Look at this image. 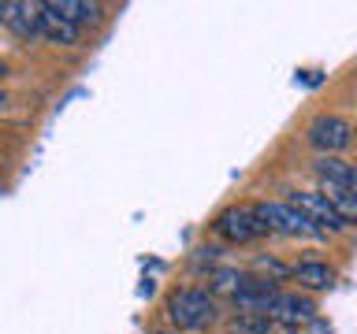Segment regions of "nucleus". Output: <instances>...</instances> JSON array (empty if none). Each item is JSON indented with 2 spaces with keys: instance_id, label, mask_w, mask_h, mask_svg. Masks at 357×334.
Wrapping results in <instances>:
<instances>
[{
  "instance_id": "1",
  "label": "nucleus",
  "mask_w": 357,
  "mask_h": 334,
  "mask_svg": "<svg viewBox=\"0 0 357 334\" xmlns=\"http://www.w3.org/2000/svg\"><path fill=\"white\" fill-rule=\"evenodd\" d=\"M167 319L175 331H205L216 319V301L205 289H178L167 297Z\"/></svg>"
},
{
  "instance_id": "2",
  "label": "nucleus",
  "mask_w": 357,
  "mask_h": 334,
  "mask_svg": "<svg viewBox=\"0 0 357 334\" xmlns=\"http://www.w3.org/2000/svg\"><path fill=\"white\" fill-rule=\"evenodd\" d=\"M253 212H257V219L264 223L268 234H287V238H320L324 234L320 227H312L290 200H261V205H253Z\"/></svg>"
},
{
  "instance_id": "3",
  "label": "nucleus",
  "mask_w": 357,
  "mask_h": 334,
  "mask_svg": "<svg viewBox=\"0 0 357 334\" xmlns=\"http://www.w3.org/2000/svg\"><path fill=\"white\" fill-rule=\"evenodd\" d=\"M305 141L320 156H335V152H342L346 145L354 141V127L342 116H317L309 122V130H305Z\"/></svg>"
},
{
  "instance_id": "4",
  "label": "nucleus",
  "mask_w": 357,
  "mask_h": 334,
  "mask_svg": "<svg viewBox=\"0 0 357 334\" xmlns=\"http://www.w3.org/2000/svg\"><path fill=\"white\" fill-rule=\"evenodd\" d=\"M287 200H290V205H294L301 216L312 223V227H320L324 234H339V230L350 227V223L339 216V208L331 205V197H328V193H301V189H298V193H290Z\"/></svg>"
},
{
  "instance_id": "5",
  "label": "nucleus",
  "mask_w": 357,
  "mask_h": 334,
  "mask_svg": "<svg viewBox=\"0 0 357 334\" xmlns=\"http://www.w3.org/2000/svg\"><path fill=\"white\" fill-rule=\"evenodd\" d=\"M0 22L15 33V38H45V4H30V0H8L0 8Z\"/></svg>"
},
{
  "instance_id": "6",
  "label": "nucleus",
  "mask_w": 357,
  "mask_h": 334,
  "mask_svg": "<svg viewBox=\"0 0 357 334\" xmlns=\"http://www.w3.org/2000/svg\"><path fill=\"white\" fill-rule=\"evenodd\" d=\"M212 227H216V234H220V238H227L231 245H245V241H253V238H261V234H268L264 223L257 219L253 208H227V212H220Z\"/></svg>"
},
{
  "instance_id": "7",
  "label": "nucleus",
  "mask_w": 357,
  "mask_h": 334,
  "mask_svg": "<svg viewBox=\"0 0 357 334\" xmlns=\"http://www.w3.org/2000/svg\"><path fill=\"white\" fill-rule=\"evenodd\" d=\"M268 316L275 323H287V327H298V323H309L317 316V305L305 294H275L268 305Z\"/></svg>"
},
{
  "instance_id": "8",
  "label": "nucleus",
  "mask_w": 357,
  "mask_h": 334,
  "mask_svg": "<svg viewBox=\"0 0 357 334\" xmlns=\"http://www.w3.org/2000/svg\"><path fill=\"white\" fill-rule=\"evenodd\" d=\"M312 171H317V178L324 182V189H346L354 167L346 160H339V156H317V160H312Z\"/></svg>"
},
{
  "instance_id": "9",
  "label": "nucleus",
  "mask_w": 357,
  "mask_h": 334,
  "mask_svg": "<svg viewBox=\"0 0 357 334\" xmlns=\"http://www.w3.org/2000/svg\"><path fill=\"white\" fill-rule=\"evenodd\" d=\"M290 278H294L298 286H305V289H331L335 286V271L328 264H320V260L298 264L294 271H290Z\"/></svg>"
},
{
  "instance_id": "10",
  "label": "nucleus",
  "mask_w": 357,
  "mask_h": 334,
  "mask_svg": "<svg viewBox=\"0 0 357 334\" xmlns=\"http://www.w3.org/2000/svg\"><path fill=\"white\" fill-rule=\"evenodd\" d=\"M78 30H82V26H75L71 19H63L60 11H52V4L45 0V41H52V45H75L78 41Z\"/></svg>"
},
{
  "instance_id": "11",
  "label": "nucleus",
  "mask_w": 357,
  "mask_h": 334,
  "mask_svg": "<svg viewBox=\"0 0 357 334\" xmlns=\"http://www.w3.org/2000/svg\"><path fill=\"white\" fill-rule=\"evenodd\" d=\"M245 278H250V275L234 271V267H216V271H208V286L216 289V294H227V297L234 301V297L242 294Z\"/></svg>"
},
{
  "instance_id": "12",
  "label": "nucleus",
  "mask_w": 357,
  "mask_h": 334,
  "mask_svg": "<svg viewBox=\"0 0 357 334\" xmlns=\"http://www.w3.org/2000/svg\"><path fill=\"white\" fill-rule=\"evenodd\" d=\"M49 4H52V11H60L63 19H71L75 26L97 19V4H86V0H49Z\"/></svg>"
},
{
  "instance_id": "13",
  "label": "nucleus",
  "mask_w": 357,
  "mask_h": 334,
  "mask_svg": "<svg viewBox=\"0 0 357 334\" xmlns=\"http://www.w3.org/2000/svg\"><path fill=\"white\" fill-rule=\"evenodd\" d=\"M272 316H261V312H242V316H234V331L242 334H268L272 331Z\"/></svg>"
},
{
  "instance_id": "14",
  "label": "nucleus",
  "mask_w": 357,
  "mask_h": 334,
  "mask_svg": "<svg viewBox=\"0 0 357 334\" xmlns=\"http://www.w3.org/2000/svg\"><path fill=\"white\" fill-rule=\"evenodd\" d=\"M324 193L331 197V205L339 208V216L346 223H357V197L350 193V189H324Z\"/></svg>"
},
{
  "instance_id": "15",
  "label": "nucleus",
  "mask_w": 357,
  "mask_h": 334,
  "mask_svg": "<svg viewBox=\"0 0 357 334\" xmlns=\"http://www.w3.org/2000/svg\"><path fill=\"white\" fill-rule=\"evenodd\" d=\"M346 189H350V193L357 197V167H354V171H350V186H346Z\"/></svg>"
},
{
  "instance_id": "16",
  "label": "nucleus",
  "mask_w": 357,
  "mask_h": 334,
  "mask_svg": "<svg viewBox=\"0 0 357 334\" xmlns=\"http://www.w3.org/2000/svg\"><path fill=\"white\" fill-rule=\"evenodd\" d=\"M156 334H172V331H156Z\"/></svg>"
}]
</instances>
